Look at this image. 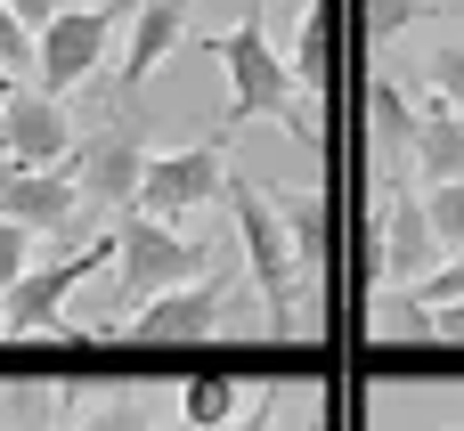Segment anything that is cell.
Listing matches in <instances>:
<instances>
[{"instance_id": "e0dca14e", "label": "cell", "mask_w": 464, "mask_h": 431, "mask_svg": "<svg viewBox=\"0 0 464 431\" xmlns=\"http://www.w3.org/2000/svg\"><path fill=\"white\" fill-rule=\"evenodd\" d=\"M65 391H49L41 375H16V383H0V431H57L65 424Z\"/></svg>"}, {"instance_id": "603a6c76", "label": "cell", "mask_w": 464, "mask_h": 431, "mask_svg": "<svg viewBox=\"0 0 464 431\" xmlns=\"http://www.w3.org/2000/svg\"><path fill=\"white\" fill-rule=\"evenodd\" d=\"M416 16H432V0H367V33H375V41L408 33Z\"/></svg>"}, {"instance_id": "52a82bcc", "label": "cell", "mask_w": 464, "mask_h": 431, "mask_svg": "<svg viewBox=\"0 0 464 431\" xmlns=\"http://www.w3.org/2000/svg\"><path fill=\"white\" fill-rule=\"evenodd\" d=\"M98 261H114V228L106 236H82V244H65L57 261H33L8 293H0V334H57L65 326V302H73V285L98 269Z\"/></svg>"}, {"instance_id": "2e32d148", "label": "cell", "mask_w": 464, "mask_h": 431, "mask_svg": "<svg viewBox=\"0 0 464 431\" xmlns=\"http://www.w3.org/2000/svg\"><path fill=\"white\" fill-rule=\"evenodd\" d=\"M245 416V383L237 375H188L179 383V424L188 431H228Z\"/></svg>"}, {"instance_id": "3957f363", "label": "cell", "mask_w": 464, "mask_h": 431, "mask_svg": "<svg viewBox=\"0 0 464 431\" xmlns=\"http://www.w3.org/2000/svg\"><path fill=\"white\" fill-rule=\"evenodd\" d=\"M196 277H212V244L179 236L171 220H147V212H122V220H114V285H122V318L147 310V302H163V293H179V285H196Z\"/></svg>"}, {"instance_id": "f1b7e54d", "label": "cell", "mask_w": 464, "mask_h": 431, "mask_svg": "<svg viewBox=\"0 0 464 431\" xmlns=\"http://www.w3.org/2000/svg\"><path fill=\"white\" fill-rule=\"evenodd\" d=\"M432 16H464V0H432Z\"/></svg>"}, {"instance_id": "d4e9b609", "label": "cell", "mask_w": 464, "mask_h": 431, "mask_svg": "<svg viewBox=\"0 0 464 431\" xmlns=\"http://www.w3.org/2000/svg\"><path fill=\"white\" fill-rule=\"evenodd\" d=\"M408 302H424V310H449V302H464V261H440V269H432V277H424Z\"/></svg>"}, {"instance_id": "cb8c5ba5", "label": "cell", "mask_w": 464, "mask_h": 431, "mask_svg": "<svg viewBox=\"0 0 464 431\" xmlns=\"http://www.w3.org/2000/svg\"><path fill=\"white\" fill-rule=\"evenodd\" d=\"M33 244H41L33 228H16V220H0V293H8V285H16V277L33 269Z\"/></svg>"}, {"instance_id": "277c9868", "label": "cell", "mask_w": 464, "mask_h": 431, "mask_svg": "<svg viewBox=\"0 0 464 431\" xmlns=\"http://www.w3.org/2000/svg\"><path fill=\"white\" fill-rule=\"evenodd\" d=\"M139 16V0H73L57 24H41V57H33V90H49V98H65V90H82V81H98L106 73V49H114V33Z\"/></svg>"}, {"instance_id": "ac0fdd59", "label": "cell", "mask_w": 464, "mask_h": 431, "mask_svg": "<svg viewBox=\"0 0 464 431\" xmlns=\"http://www.w3.org/2000/svg\"><path fill=\"white\" fill-rule=\"evenodd\" d=\"M285 65H294L302 98H318V90H326V73H334V57H326V0H310V8H302V24H294V49H285Z\"/></svg>"}, {"instance_id": "4316f807", "label": "cell", "mask_w": 464, "mask_h": 431, "mask_svg": "<svg viewBox=\"0 0 464 431\" xmlns=\"http://www.w3.org/2000/svg\"><path fill=\"white\" fill-rule=\"evenodd\" d=\"M8 8H16V16H24V24H33V33H41V24H57V16H65V8H73V0H8Z\"/></svg>"}, {"instance_id": "484cf974", "label": "cell", "mask_w": 464, "mask_h": 431, "mask_svg": "<svg viewBox=\"0 0 464 431\" xmlns=\"http://www.w3.org/2000/svg\"><path fill=\"white\" fill-rule=\"evenodd\" d=\"M228 431H277V383H261V391L245 399V416H237Z\"/></svg>"}, {"instance_id": "d6986e66", "label": "cell", "mask_w": 464, "mask_h": 431, "mask_svg": "<svg viewBox=\"0 0 464 431\" xmlns=\"http://www.w3.org/2000/svg\"><path fill=\"white\" fill-rule=\"evenodd\" d=\"M57 431H155V407H147L139 391H106V399H90V407H65Z\"/></svg>"}, {"instance_id": "ffe728a7", "label": "cell", "mask_w": 464, "mask_h": 431, "mask_svg": "<svg viewBox=\"0 0 464 431\" xmlns=\"http://www.w3.org/2000/svg\"><path fill=\"white\" fill-rule=\"evenodd\" d=\"M424 212H432L440 253H449V261H464V179H449V187H424Z\"/></svg>"}, {"instance_id": "8992f818", "label": "cell", "mask_w": 464, "mask_h": 431, "mask_svg": "<svg viewBox=\"0 0 464 431\" xmlns=\"http://www.w3.org/2000/svg\"><path fill=\"white\" fill-rule=\"evenodd\" d=\"M212 196H228V130H212L196 147H155L147 171H139V204L130 212L179 228V212H204Z\"/></svg>"}, {"instance_id": "30bf717a", "label": "cell", "mask_w": 464, "mask_h": 431, "mask_svg": "<svg viewBox=\"0 0 464 431\" xmlns=\"http://www.w3.org/2000/svg\"><path fill=\"white\" fill-rule=\"evenodd\" d=\"M440 236H432V212H424V187H383V244H375V285H424L440 269Z\"/></svg>"}, {"instance_id": "4fadbf2b", "label": "cell", "mask_w": 464, "mask_h": 431, "mask_svg": "<svg viewBox=\"0 0 464 431\" xmlns=\"http://www.w3.org/2000/svg\"><path fill=\"white\" fill-rule=\"evenodd\" d=\"M408 171H416V187H449L464 179V114L449 98H416V155H408Z\"/></svg>"}, {"instance_id": "f546056e", "label": "cell", "mask_w": 464, "mask_h": 431, "mask_svg": "<svg viewBox=\"0 0 464 431\" xmlns=\"http://www.w3.org/2000/svg\"><path fill=\"white\" fill-rule=\"evenodd\" d=\"M8 90H16V81H8V73H0V98H8Z\"/></svg>"}, {"instance_id": "9c48e42d", "label": "cell", "mask_w": 464, "mask_h": 431, "mask_svg": "<svg viewBox=\"0 0 464 431\" xmlns=\"http://www.w3.org/2000/svg\"><path fill=\"white\" fill-rule=\"evenodd\" d=\"M220 326H228V269H212V277L163 293V302H147V310L98 326V334H122V342H204V334H220Z\"/></svg>"}, {"instance_id": "9a60e30c", "label": "cell", "mask_w": 464, "mask_h": 431, "mask_svg": "<svg viewBox=\"0 0 464 431\" xmlns=\"http://www.w3.org/2000/svg\"><path fill=\"white\" fill-rule=\"evenodd\" d=\"M367 114H375V163H408L416 155V98L392 73H375L367 81Z\"/></svg>"}, {"instance_id": "7c38bea8", "label": "cell", "mask_w": 464, "mask_h": 431, "mask_svg": "<svg viewBox=\"0 0 464 431\" xmlns=\"http://www.w3.org/2000/svg\"><path fill=\"white\" fill-rule=\"evenodd\" d=\"M188 8H196V0H139L130 41H122V65H114V98H122V106L147 90L155 65H171V49H179V33H188Z\"/></svg>"}, {"instance_id": "7a4b0ae2", "label": "cell", "mask_w": 464, "mask_h": 431, "mask_svg": "<svg viewBox=\"0 0 464 431\" xmlns=\"http://www.w3.org/2000/svg\"><path fill=\"white\" fill-rule=\"evenodd\" d=\"M228 220H237V253H245V277H253L269 326H277V334H302V326H310V318H302V261H294V244H285V220H277L269 187L245 179V171H228Z\"/></svg>"}, {"instance_id": "8fae6325", "label": "cell", "mask_w": 464, "mask_h": 431, "mask_svg": "<svg viewBox=\"0 0 464 431\" xmlns=\"http://www.w3.org/2000/svg\"><path fill=\"white\" fill-rule=\"evenodd\" d=\"M0 220L33 228V236H82V187L73 171H8L0 163Z\"/></svg>"}, {"instance_id": "44dd1931", "label": "cell", "mask_w": 464, "mask_h": 431, "mask_svg": "<svg viewBox=\"0 0 464 431\" xmlns=\"http://www.w3.org/2000/svg\"><path fill=\"white\" fill-rule=\"evenodd\" d=\"M33 57H41V33L0 0V73H8V81H24V73H33Z\"/></svg>"}, {"instance_id": "7402d4cb", "label": "cell", "mask_w": 464, "mask_h": 431, "mask_svg": "<svg viewBox=\"0 0 464 431\" xmlns=\"http://www.w3.org/2000/svg\"><path fill=\"white\" fill-rule=\"evenodd\" d=\"M424 90L449 98V106L464 114V49H432V57H424Z\"/></svg>"}, {"instance_id": "5b68a950", "label": "cell", "mask_w": 464, "mask_h": 431, "mask_svg": "<svg viewBox=\"0 0 464 431\" xmlns=\"http://www.w3.org/2000/svg\"><path fill=\"white\" fill-rule=\"evenodd\" d=\"M147 155H155V147H147V122H139L130 106L106 114V122L73 147V163H65L73 187H82V212H106V228H114V220L139 204V171H147Z\"/></svg>"}, {"instance_id": "83f0119b", "label": "cell", "mask_w": 464, "mask_h": 431, "mask_svg": "<svg viewBox=\"0 0 464 431\" xmlns=\"http://www.w3.org/2000/svg\"><path fill=\"white\" fill-rule=\"evenodd\" d=\"M432 342H464V302H449V310H432Z\"/></svg>"}, {"instance_id": "6da1fadb", "label": "cell", "mask_w": 464, "mask_h": 431, "mask_svg": "<svg viewBox=\"0 0 464 431\" xmlns=\"http://www.w3.org/2000/svg\"><path fill=\"white\" fill-rule=\"evenodd\" d=\"M204 57H220V73H228V114H220V130L237 139L245 122H285V139L302 147V155H318V98H302V81H294V65L277 57V41H269V8L253 0L228 33H212L204 41Z\"/></svg>"}, {"instance_id": "ba28073f", "label": "cell", "mask_w": 464, "mask_h": 431, "mask_svg": "<svg viewBox=\"0 0 464 431\" xmlns=\"http://www.w3.org/2000/svg\"><path fill=\"white\" fill-rule=\"evenodd\" d=\"M73 147H82V130H73L65 98H49L33 81H16L0 98V163L8 171H57V163H73Z\"/></svg>"}, {"instance_id": "5bb4252c", "label": "cell", "mask_w": 464, "mask_h": 431, "mask_svg": "<svg viewBox=\"0 0 464 431\" xmlns=\"http://www.w3.org/2000/svg\"><path fill=\"white\" fill-rule=\"evenodd\" d=\"M269 204H277V220H285V244H294L302 277H318V269H326V196H318V187H269Z\"/></svg>"}]
</instances>
